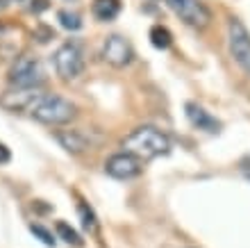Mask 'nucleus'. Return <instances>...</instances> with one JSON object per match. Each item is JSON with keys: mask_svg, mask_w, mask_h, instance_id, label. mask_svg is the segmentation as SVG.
Returning a JSON list of instances; mask_svg holds the SVG:
<instances>
[{"mask_svg": "<svg viewBox=\"0 0 250 248\" xmlns=\"http://www.w3.org/2000/svg\"><path fill=\"white\" fill-rule=\"evenodd\" d=\"M39 123H46V125H66L71 123L75 114H78V107L66 100L64 96H55V93H48L43 98L37 103L32 112H30Z\"/></svg>", "mask_w": 250, "mask_h": 248, "instance_id": "2", "label": "nucleus"}, {"mask_svg": "<svg viewBox=\"0 0 250 248\" xmlns=\"http://www.w3.org/2000/svg\"><path fill=\"white\" fill-rule=\"evenodd\" d=\"M5 2H21V0H5Z\"/></svg>", "mask_w": 250, "mask_h": 248, "instance_id": "21", "label": "nucleus"}, {"mask_svg": "<svg viewBox=\"0 0 250 248\" xmlns=\"http://www.w3.org/2000/svg\"><path fill=\"white\" fill-rule=\"evenodd\" d=\"M166 2H168V0H166Z\"/></svg>", "mask_w": 250, "mask_h": 248, "instance_id": "22", "label": "nucleus"}, {"mask_svg": "<svg viewBox=\"0 0 250 248\" xmlns=\"http://www.w3.org/2000/svg\"><path fill=\"white\" fill-rule=\"evenodd\" d=\"M57 141L62 144V148L78 155V153H84V150L91 148V139L86 137V132L82 130H62L57 132Z\"/></svg>", "mask_w": 250, "mask_h": 248, "instance_id": "11", "label": "nucleus"}, {"mask_svg": "<svg viewBox=\"0 0 250 248\" xmlns=\"http://www.w3.org/2000/svg\"><path fill=\"white\" fill-rule=\"evenodd\" d=\"M228 48L237 66L250 78V30L237 16L228 21Z\"/></svg>", "mask_w": 250, "mask_h": 248, "instance_id": "3", "label": "nucleus"}, {"mask_svg": "<svg viewBox=\"0 0 250 248\" xmlns=\"http://www.w3.org/2000/svg\"><path fill=\"white\" fill-rule=\"evenodd\" d=\"M121 0H93L91 2V14L103 23H109L121 14Z\"/></svg>", "mask_w": 250, "mask_h": 248, "instance_id": "12", "label": "nucleus"}, {"mask_svg": "<svg viewBox=\"0 0 250 248\" xmlns=\"http://www.w3.org/2000/svg\"><path fill=\"white\" fill-rule=\"evenodd\" d=\"M7 5V2H5V0H0V9H2V7H5Z\"/></svg>", "mask_w": 250, "mask_h": 248, "instance_id": "20", "label": "nucleus"}, {"mask_svg": "<svg viewBox=\"0 0 250 248\" xmlns=\"http://www.w3.org/2000/svg\"><path fill=\"white\" fill-rule=\"evenodd\" d=\"M103 59L107 64L116 66V68H123V66H127L134 59L132 44L125 39L123 34H109L103 41Z\"/></svg>", "mask_w": 250, "mask_h": 248, "instance_id": "8", "label": "nucleus"}, {"mask_svg": "<svg viewBox=\"0 0 250 248\" xmlns=\"http://www.w3.org/2000/svg\"><path fill=\"white\" fill-rule=\"evenodd\" d=\"M43 96L46 93H41L39 89H14V91H7L0 98V105L9 112H23V110L32 112Z\"/></svg>", "mask_w": 250, "mask_h": 248, "instance_id": "9", "label": "nucleus"}, {"mask_svg": "<svg viewBox=\"0 0 250 248\" xmlns=\"http://www.w3.org/2000/svg\"><path fill=\"white\" fill-rule=\"evenodd\" d=\"M57 21H60V25L68 32H78L80 27H82V16L78 12H71V9H62L57 14Z\"/></svg>", "mask_w": 250, "mask_h": 248, "instance_id": "14", "label": "nucleus"}, {"mask_svg": "<svg viewBox=\"0 0 250 248\" xmlns=\"http://www.w3.org/2000/svg\"><path fill=\"white\" fill-rule=\"evenodd\" d=\"M78 209H80V216H82V225L86 230H96V216H93L91 209H86L84 203H80Z\"/></svg>", "mask_w": 250, "mask_h": 248, "instance_id": "17", "label": "nucleus"}, {"mask_svg": "<svg viewBox=\"0 0 250 248\" xmlns=\"http://www.w3.org/2000/svg\"><path fill=\"white\" fill-rule=\"evenodd\" d=\"M144 171V162L139 157L130 155V153H116L105 162V173L116 180H132V178L141 176Z\"/></svg>", "mask_w": 250, "mask_h": 248, "instance_id": "7", "label": "nucleus"}, {"mask_svg": "<svg viewBox=\"0 0 250 248\" xmlns=\"http://www.w3.org/2000/svg\"><path fill=\"white\" fill-rule=\"evenodd\" d=\"M150 44L157 48V50H166V48L173 44L171 30L164 25H152L150 27Z\"/></svg>", "mask_w": 250, "mask_h": 248, "instance_id": "13", "label": "nucleus"}, {"mask_svg": "<svg viewBox=\"0 0 250 248\" xmlns=\"http://www.w3.org/2000/svg\"><path fill=\"white\" fill-rule=\"evenodd\" d=\"M57 235H60V239H64L66 244H71V246H82V244H84L82 237H80L66 221H57Z\"/></svg>", "mask_w": 250, "mask_h": 248, "instance_id": "15", "label": "nucleus"}, {"mask_svg": "<svg viewBox=\"0 0 250 248\" xmlns=\"http://www.w3.org/2000/svg\"><path fill=\"white\" fill-rule=\"evenodd\" d=\"M123 148L125 153H130V155L139 157L141 162H146V159L166 155L171 150V139L162 130H157L155 125H141L123 139Z\"/></svg>", "mask_w": 250, "mask_h": 248, "instance_id": "1", "label": "nucleus"}, {"mask_svg": "<svg viewBox=\"0 0 250 248\" xmlns=\"http://www.w3.org/2000/svg\"><path fill=\"white\" fill-rule=\"evenodd\" d=\"M168 7L185 21L189 27L205 30L211 23V12L203 0H168Z\"/></svg>", "mask_w": 250, "mask_h": 248, "instance_id": "6", "label": "nucleus"}, {"mask_svg": "<svg viewBox=\"0 0 250 248\" xmlns=\"http://www.w3.org/2000/svg\"><path fill=\"white\" fill-rule=\"evenodd\" d=\"M48 0H32V5H30V9H32L34 14H39V12H46L48 9Z\"/></svg>", "mask_w": 250, "mask_h": 248, "instance_id": "18", "label": "nucleus"}, {"mask_svg": "<svg viewBox=\"0 0 250 248\" xmlns=\"http://www.w3.org/2000/svg\"><path fill=\"white\" fill-rule=\"evenodd\" d=\"M53 64L62 80H75L80 73L84 71V52H82V46L75 44V41L62 44L53 55Z\"/></svg>", "mask_w": 250, "mask_h": 248, "instance_id": "4", "label": "nucleus"}, {"mask_svg": "<svg viewBox=\"0 0 250 248\" xmlns=\"http://www.w3.org/2000/svg\"><path fill=\"white\" fill-rule=\"evenodd\" d=\"M30 232H32L43 246H55V244H57V239L53 237V232L46 230L43 225H39V223H30Z\"/></svg>", "mask_w": 250, "mask_h": 248, "instance_id": "16", "label": "nucleus"}, {"mask_svg": "<svg viewBox=\"0 0 250 248\" xmlns=\"http://www.w3.org/2000/svg\"><path fill=\"white\" fill-rule=\"evenodd\" d=\"M9 159H12V153H9V148H7L5 144H0V164H9Z\"/></svg>", "mask_w": 250, "mask_h": 248, "instance_id": "19", "label": "nucleus"}, {"mask_svg": "<svg viewBox=\"0 0 250 248\" xmlns=\"http://www.w3.org/2000/svg\"><path fill=\"white\" fill-rule=\"evenodd\" d=\"M185 112H187V118H189V123L193 125V128H198V130L211 132V135L221 130V123H218L216 118L211 116V114L205 110V107H200L198 103H187V105H185Z\"/></svg>", "mask_w": 250, "mask_h": 248, "instance_id": "10", "label": "nucleus"}, {"mask_svg": "<svg viewBox=\"0 0 250 248\" xmlns=\"http://www.w3.org/2000/svg\"><path fill=\"white\" fill-rule=\"evenodd\" d=\"M43 80H46V71L39 59L34 57H19L9 73V82L16 89H39Z\"/></svg>", "mask_w": 250, "mask_h": 248, "instance_id": "5", "label": "nucleus"}]
</instances>
